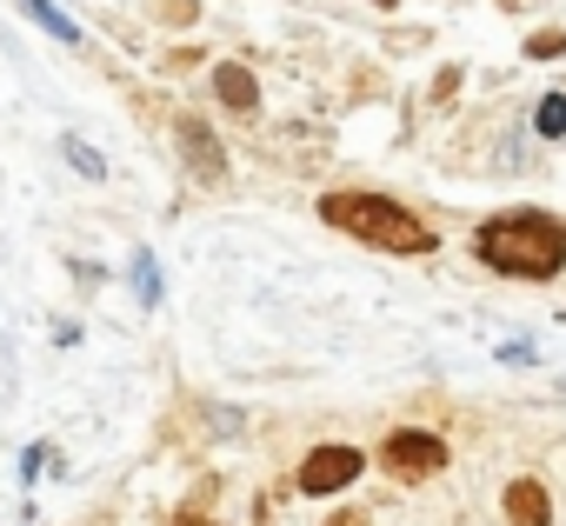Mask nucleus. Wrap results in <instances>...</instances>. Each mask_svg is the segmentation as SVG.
I'll return each instance as SVG.
<instances>
[{"label": "nucleus", "instance_id": "5", "mask_svg": "<svg viewBox=\"0 0 566 526\" xmlns=\"http://www.w3.org/2000/svg\"><path fill=\"white\" fill-rule=\"evenodd\" d=\"M180 147H187V160H193V173L200 180H227V160H220V140L207 134V120H180Z\"/></svg>", "mask_w": 566, "mask_h": 526}, {"label": "nucleus", "instance_id": "2", "mask_svg": "<svg viewBox=\"0 0 566 526\" xmlns=\"http://www.w3.org/2000/svg\"><path fill=\"white\" fill-rule=\"evenodd\" d=\"M321 220L367 240V246H380V253H433L440 246V233L413 207H400L387 193H321Z\"/></svg>", "mask_w": 566, "mask_h": 526}, {"label": "nucleus", "instance_id": "4", "mask_svg": "<svg viewBox=\"0 0 566 526\" xmlns=\"http://www.w3.org/2000/svg\"><path fill=\"white\" fill-rule=\"evenodd\" d=\"M360 453L354 446H314L307 460H301V493H340V486H354L360 480Z\"/></svg>", "mask_w": 566, "mask_h": 526}, {"label": "nucleus", "instance_id": "7", "mask_svg": "<svg viewBox=\"0 0 566 526\" xmlns=\"http://www.w3.org/2000/svg\"><path fill=\"white\" fill-rule=\"evenodd\" d=\"M506 519H513V526H546V519H553L546 486H539V480H513V486H506Z\"/></svg>", "mask_w": 566, "mask_h": 526}, {"label": "nucleus", "instance_id": "11", "mask_svg": "<svg viewBox=\"0 0 566 526\" xmlns=\"http://www.w3.org/2000/svg\"><path fill=\"white\" fill-rule=\"evenodd\" d=\"M453 94H460V67H440V81H433V107H453Z\"/></svg>", "mask_w": 566, "mask_h": 526}, {"label": "nucleus", "instance_id": "1", "mask_svg": "<svg viewBox=\"0 0 566 526\" xmlns=\"http://www.w3.org/2000/svg\"><path fill=\"white\" fill-rule=\"evenodd\" d=\"M473 260H486L506 281H553L566 267V227L553 213L513 207V213H500L473 233Z\"/></svg>", "mask_w": 566, "mask_h": 526}, {"label": "nucleus", "instance_id": "10", "mask_svg": "<svg viewBox=\"0 0 566 526\" xmlns=\"http://www.w3.org/2000/svg\"><path fill=\"white\" fill-rule=\"evenodd\" d=\"M526 54H533V61H559V54H566V34H559V28H539V34L526 41Z\"/></svg>", "mask_w": 566, "mask_h": 526}, {"label": "nucleus", "instance_id": "3", "mask_svg": "<svg viewBox=\"0 0 566 526\" xmlns=\"http://www.w3.org/2000/svg\"><path fill=\"white\" fill-rule=\"evenodd\" d=\"M380 466L394 480H427V473H447V440L440 433H420V427H400L380 440Z\"/></svg>", "mask_w": 566, "mask_h": 526}, {"label": "nucleus", "instance_id": "9", "mask_svg": "<svg viewBox=\"0 0 566 526\" xmlns=\"http://www.w3.org/2000/svg\"><path fill=\"white\" fill-rule=\"evenodd\" d=\"M21 8H28V14H34V21L48 28V34H61V41H81V34H74V21H67V14L54 8V0H21Z\"/></svg>", "mask_w": 566, "mask_h": 526}, {"label": "nucleus", "instance_id": "14", "mask_svg": "<svg viewBox=\"0 0 566 526\" xmlns=\"http://www.w3.org/2000/svg\"><path fill=\"white\" fill-rule=\"evenodd\" d=\"M327 526H367V513H334Z\"/></svg>", "mask_w": 566, "mask_h": 526}, {"label": "nucleus", "instance_id": "6", "mask_svg": "<svg viewBox=\"0 0 566 526\" xmlns=\"http://www.w3.org/2000/svg\"><path fill=\"white\" fill-rule=\"evenodd\" d=\"M213 94H220V107H227V114H253V107H260V81H253L247 67H233V61H227V67H213Z\"/></svg>", "mask_w": 566, "mask_h": 526}, {"label": "nucleus", "instance_id": "13", "mask_svg": "<svg viewBox=\"0 0 566 526\" xmlns=\"http://www.w3.org/2000/svg\"><path fill=\"white\" fill-rule=\"evenodd\" d=\"M167 526H220V519H207V513H193V506H187V513H174Z\"/></svg>", "mask_w": 566, "mask_h": 526}, {"label": "nucleus", "instance_id": "8", "mask_svg": "<svg viewBox=\"0 0 566 526\" xmlns=\"http://www.w3.org/2000/svg\"><path fill=\"white\" fill-rule=\"evenodd\" d=\"M533 127H539V140H559L566 134V94H546L539 114H533Z\"/></svg>", "mask_w": 566, "mask_h": 526}, {"label": "nucleus", "instance_id": "12", "mask_svg": "<svg viewBox=\"0 0 566 526\" xmlns=\"http://www.w3.org/2000/svg\"><path fill=\"white\" fill-rule=\"evenodd\" d=\"M67 154H74V167H81V173H101V154H87L81 140H67Z\"/></svg>", "mask_w": 566, "mask_h": 526}]
</instances>
